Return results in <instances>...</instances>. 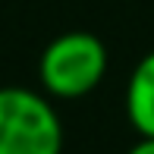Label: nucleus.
Returning <instances> with one entry per match:
<instances>
[{
  "mask_svg": "<svg viewBox=\"0 0 154 154\" xmlns=\"http://www.w3.org/2000/svg\"><path fill=\"white\" fill-rule=\"evenodd\" d=\"M107 72V47L91 32H63L41 51L38 82L51 97H85Z\"/></svg>",
  "mask_w": 154,
  "mask_h": 154,
  "instance_id": "obj_1",
  "label": "nucleus"
},
{
  "mask_svg": "<svg viewBox=\"0 0 154 154\" xmlns=\"http://www.w3.org/2000/svg\"><path fill=\"white\" fill-rule=\"evenodd\" d=\"M63 123L51 94L22 85L0 88V154H60Z\"/></svg>",
  "mask_w": 154,
  "mask_h": 154,
  "instance_id": "obj_2",
  "label": "nucleus"
},
{
  "mask_svg": "<svg viewBox=\"0 0 154 154\" xmlns=\"http://www.w3.org/2000/svg\"><path fill=\"white\" fill-rule=\"evenodd\" d=\"M126 116L142 138H154V51L145 54L129 75Z\"/></svg>",
  "mask_w": 154,
  "mask_h": 154,
  "instance_id": "obj_3",
  "label": "nucleus"
},
{
  "mask_svg": "<svg viewBox=\"0 0 154 154\" xmlns=\"http://www.w3.org/2000/svg\"><path fill=\"white\" fill-rule=\"evenodd\" d=\"M126 154H154V138H138Z\"/></svg>",
  "mask_w": 154,
  "mask_h": 154,
  "instance_id": "obj_4",
  "label": "nucleus"
}]
</instances>
